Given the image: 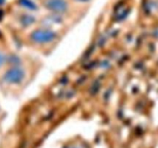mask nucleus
<instances>
[{"instance_id":"f257e3e1","label":"nucleus","mask_w":158,"mask_h":148,"mask_svg":"<svg viewBox=\"0 0 158 148\" xmlns=\"http://www.w3.org/2000/svg\"><path fill=\"white\" fill-rule=\"evenodd\" d=\"M48 6L52 7V9H59V10H62L66 7V4L63 0H49Z\"/></svg>"}]
</instances>
